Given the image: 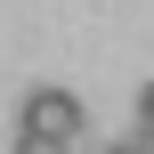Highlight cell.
Returning a JSON list of instances; mask_svg holds the SVG:
<instances>
[{
	"label": "cell",
	"instance_id": "1",
	"mask_svg": "<svg viewBox=\"0 0 154 154\" xmlns=\"http://www.w3.org/2000/svg\"><path fill=\"white\" fill-rule=\"evenodd\" d=\"M16 130L73 138V130H81V97H73V89H57V81H41V89H24V97H16Z\"/></svg>",
	"mask_w": 154,
	"mask_h": 154
},
{
	"label": "cell",
	"instance_id": "2",
	"mask_svg": "<svg viewBox=\"0 0 154 154\" xmlns=\"http://www.w3.org/2000/svg\"><path fill=\"white\" fill-rule=\"evenodd\" d=\"M8 154H65V138H41V130H16Z\"/></svg>",
	"mask_w": 154,
	"mask_h": 154
},
{
	"label": "cell",
	"instance_id": "3",
	"mask_svg": "<svg viewBox=\"0 0 154 154\" xmlns=\"http://www.w3.org/2000/svg\"><path fill=\"white\" fill-rule=\"evenodd\" d=\"M138 122H154V81H146V89H138Z\"/></svg>",
	"mask_w": 154,
	"mask_h": 154
},
{
	"label": "cell",
	"instance_id": "4",
	"mask_svg": "<svg viewBox=\"0 0 154 154\" xmlns=\"http://www.w3.org/2000/svg\"><path fill=\"white\" fill-rule=\"evenodd\" d=\"M130 138H138V154H154V122H138V130H130Z\"/></svg>",
	"mask_w": 154,
	"mask_h": 154
},
{
	"label": "cell",
	"instance_id": "5",
	"mask_svg": "<svg viewBox=\"0 0 154 154\" xmlns=\"http://www.w3.org/2000/svg\"><path fill=\"white\" fill-rule=\"evenodd\" d=\"M97 154H138V138H114V146H97Z\"/></svg>",
	"mask_w": 154,
	"mask_h": 154
}]
</instances>
